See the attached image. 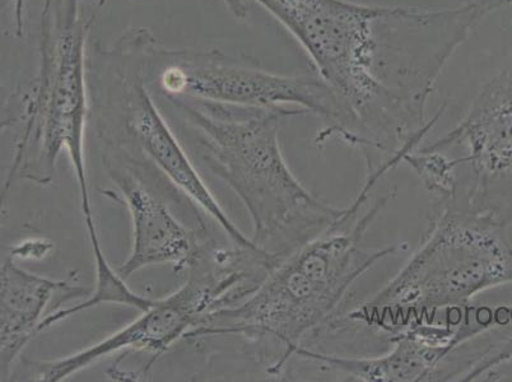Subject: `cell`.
<instances>
[{"instance_id":"3","label":"cell","mask_w":512,"mask_h":382,"mask_svg":"<svg viewBox=\"0 0 512 382\" xmlns=\"http://www.w3.org/2000/svg\"><path fill=\"white\" fill-rule=\"evenodd\" d=\"M167 100L198 137L203 162L230 186L253 222L256 246L279 262L327 231L342 209L302 185L279 144L283 119L301 110L249 109L178 97Z\"/></svg>"},{"instance_id":"14","label":"cell","mask_w":512,"mask_h":382,"mask_svg":"<svg viewBox=\"0 0 512 382\" xmlns=\"http://www.w3.org/2000/svg\"><path fill=\"white\" fill-rule=\"evenodd\" d=\"M226 7L230 9L232 15L239 20H245L249 15L250 4L246 0H222Z\"/></svg>"},{"instance_id":"8","label":"cell","mask_w":512,"mask_h":382,"mask_svg":"<svg viewBox=\"0 0 512 382\" xmlns=\"http://www.w3.org/2000/svg\"><path fill=\"white\" fill-rule=\"evenodd\" d=\"M427 148L439 151L462 149V156L453 157L448 153L454 171V186L446 195L462 199L476 211L510 225L512 68L484 83L462 121Z\"/></svg>"},{"instance_id":"4","label":"cell","mask_w":512,"mask_h":382,"mask_svg":"<svg viewBox=\"0 0 512 382\" xmlns=\"http://www.w3.org/2000/svg\"><path fill=\"white\" fill-rule=\"evenodd\" d=\"M507 223L462 199L435 197L420 246L392 281L346 319L386 338L413 321L463 309L481 293L512 284Z\"/></svg>"},{"instance_id":"2","label":"cell","mask_w":512,"mask_h":382,"mask_svg":"<svg viewBox=\"0 0 512 382\" xmlns=\"http://www.w3.org/2000/svg\"><path fill=\"white\" fill-rule=\"evenodd\" d=\"M360 194L332 226L293 251L256 290L237 304L209 312L186 338L237 335L258 348L269 375L285 374L306 339L333 318L349 288L381 260L407 249L406 242L365 248L366 232L388 203Z\"/></svg>"},{"instance_id":"12","label":"cell","mask_w":512,"mask_h":382,"mask_svg":"<svg viewBox=\"0 0 512 382\" xmlns=\"http://www.w3.org/2000/svg\"><path fill=\"white\" fill-rule=\"evenodd\" d=\"M0 366L7 379L13 363L39 334L45 311L58 293L87 295V288L37 276L8 255L0 270Z\"/></svg>"},{"instance_id":"11","label":"cell","mask_w":512,"mask_h":382,"mask_svg":"<svg viewBox=\"0 0 512 382\" xmlns=\"http://www.w3.org/2000/svg\"><path fill=\"white\" fill-rule=\"evenodd\" d=\"M111 179L132 220L133 242L118 272L124 279L151 265H171L176 273L192 267L206 246L197 232L181 223L167 204L137 175L111 167Z\"/></svg>"},{"instance_id":"5","label":"cell","mask_w":512,"mask_h":382,"mask_svg":"<svg viewBox=\"0 0 512 382\" xmlns=\"http://www.w3.org/2000/svg\"><path fill=\"white\" fill-rule=\"evenodd\" d=\"M96 15L82 0H44L41 15L39 68L18 92L2 123L20 125L13 161L4 181L50 185L65 151L76 174L83 217L93 218L85 157L88 115L87 40Z\"/></svg>"},{"instance_id":"6","label":"cell","mask_w":512,"mask_h":382,"mask_svg":"<svg viewBox=\"0 0 512 382\" xmlns=\"http://www.w3.org/2000/svg\"><path fill=\"white\" fill-rule=\"evenodd\" d=\"M274 267L272 256L260 249H206L178 290L155 300L136 320L101 342L59 360L36 363V379L64 381L121 351L152 354L153 363L188 337L209 312L245 300Z\"/></svg>"},{"instance_id":"13","label":"cell","mask_w":512,"mask_h":382,"mask_svg":"<svg viewBox=\"0 0 512 382\" xmlns=\"http://www.w3.org/2000/svg\"><path fill=\"white\" fill-rule=\"evenodd\" d=\"M53 250V242L45 239H34L23 241L21 244L16 245L8 255H11L16 260H36L46 258Z\"/></svg>"},{"instance_id":"15","label":"cell","mask_w":512,"mask_h":382,"mask_svg":"<svg viewBox=\"0 0 512 382\" xmlns=\"http://www.w3.org/2000/svg\"><path fill=\"white\" fill-rule=\"evenodd\" d=\"M506 4L509 6V4H512V0H506Z\"/></svg>"},{"instance_id":"7","label":"cell","mask_w":512,"mask_h":382,"mask_svg":"<svg viewBox=\"0 0 512 382\" xmlns=\"http://www.w3.org/2000/svg\"><path fill=\"white\" fill-rule=\"evenodd\" d=\"M148 78L166 97L265 110H301L324 121L315 143L343 141L347 116L318 74H278L220 50H167L153 45Z\"/></svg>"},{"instance_id":"9","label":"cell","mask_w":512,"mask_h":382,"mask_svg":"<svg viewBox=\"0 0 512 382\" xmlns=\"http://www.w3.org/2000/svg\"><path fill=\"white\" fill-rule=\"evenodd\" d=\"M153 43L155 39L147 31H134L105 53L120 78L125 129L171 184L220 225L232 244L242 249H260L223 211L158 110L148 78Z\"/></svg>"},{"instance_id":"1","label":"cell","mask_w":512,"mask_h":382,"mask_svg":"<svg viewBox=\"0 0 512 382\" xmlns=\"http://www.w3.org/2000/svg\"><path fill=\"white\" fill-rule=\"evenodd\" d=\"M295 37L348 121L344 143L366 172L390 171L445 113L427 102L446 65L501 0L449 8L367 6L351 0H254Z\"/></svg>"},{"instance_id":"10","label":"cell","mask_w":512,"mask_h":382,"mask_svg":"<svg viewBox=\"0 0 512 382\" xmlns=\"http://www.w3.org/2000/svg\"><path fill=\"white\" fill-rule=\"evenodd\" d=\"M492 315L458 323L417 320L390 335L388 351L379 356H338L302 346L296 360L315 365L323 375L356 382L453 381V366L459 349L496 328Z\"/></svg>"}]
</instances>
